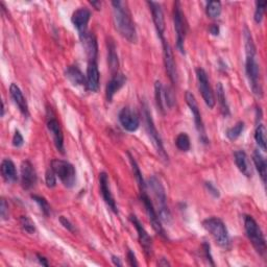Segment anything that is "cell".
<instances>
[{"label":"cell","instance_id":"obj_1","mask_svg":"<svg viewBox=\"0 0 267 267\" xmlns=\"http://www.w3.org/2000/svg\"><path fill=\"white\" fill-rule=\"evenodd\" d=\"M245 44V73L249 79L250 87L256 97L261 99L263 97V89L260 80V66L256 59V46L253 37L248 27H244L243 32Z\"/></svg>","mask_w":267,"mask_h":267},{"label":"cell","instance_id":"obj_2","mask_svg":"<svg viewBox=\"0 0 267 267\" xmlns=\"http://www.w3.org/2000/svg\"><path fill=\"white\" fill-rule=\"evenodd\" d=\"M113 19L117 32L131 43H137L138 36L135 23L133 21L132 14L129 9L128 3L125 1L115 0L112 1Z\"/></svg>","mask_w":267,"mask_h":267},{"label":"cell","instance_id":"obj_3","mask_svg":"<svg viewBox=\"0 0 267 267\" xmlns=\"http://www.w3.org/2000/svg\"><path fill=\"white\" fill-rule=\"evenodd\" d=\"M148 186L150 190L152 191L153 198H155L156 200L157 207H158L157 209L158 215L160 216L161 221L169 223L171 220V214H170V210L167 204V197H166L165 188H164L161 181L155 176L151 177L148 180Z\"/></svg>","mask_w":267,"mask_h":267},{"label":"cell","instance_id":"obj_4","mask_svg":"<svg viewBox=\"0 0 267 267\" xmlns=\"http://www.w3.org/2000/svg\"><path fill=\"white\" fill-rule=\"evenodd\" d=\"M202 227L207 232L211 234L220 248L224 250H229L231 248V239L229 232L225 227L224 222L218 217H209L202 221Z\"/></svg>","mask_w":267,"mask_h":267},{"label":"cell","instance_id":"obj_5","mask_svg":"<svg viewBox=\"0 0 267 267\" xmlns=\"http://www.w3.org/2000/svg\"><path fill=\"white\" fill-rule=\"evenodd\" d=\"M243 219H244V230L249 240L251 241L256 252L261 257H265L267 250L266 240L261 228L259 227V224L257 223V221L252 216H250V215H245Z\"/></svg>","mask_w":267,"mask_h":267},{"label":"cell","instance_id":"obj_6","mask_svg":"<svg viewBox=\"0 0 267 267\" xmlns=\"http://www.w3.org/2000/svg\"><path fill=\"white\" fill-rule=\"evenodd\" d=\"M51 168L57 174V177L67 188H73L76 184V170L72 164L64 160H53Z\"/></svg>","mask_w":267,"mask_h":267},{"label":"cell","instance_id":"obj_7","mask_svg":"<svg viewBox=\"0 0 267 267\" xmlns=\"http://www.w3.org/2000/svg\"><path fill=\"white\" fill-rule=\"evenodd\" d=\"M143 114H144V118H145L146 131H147L149 138L152 141L153 146L156 147V149H157V151L159 153V156L162 158V160L168 161V155H167L165 148H164L162 138H161L160 134H159V132H158L156 126H155V122H153L151 113L148 110V107L146 105L143 107Z\"/></svg>","mask_w":267,"mask_h":267},{"label":"cell","instance_id":"obj_8","mask_svg":"<svg viewBox=\"0 0 267 267\" xmlns=\"http://www.w3.org/2000/svg\"><path fill=\"white\" fill-rule=\"evenodd\" d=\"M173 24H174V30H176L177 34V48L179 49L181 54L185 55V40H186L187 24L180 2L174 3Z\"/></svg>","mask_w":267,"mask_h":267},{"label":"cell","instance_id":"obj_9","mask_svg":"<svg viewBox=\"0 0 267 267\" xmlns=\"http://www.w3.org/2000/svg\"><path fill=\"white\" fill-rule=\"evenodd\" d=\"M185 98H186L187 105H188V107L192 113V115H193L195 128H197V130H198L200 139L202 143L206 144V143H208L209 141H208V138L206 135V129H204V125H203V121L201 118V114H200V108L198 105V101H197V99H195V96L189 91L186 92Z\"/></svg>","mask_w":267,"mask_h":267},{"label":"cell","instance_id":"obj_10","mask_svg":"<svg viewBox=\"0 0 267 267\" xmlns=\"http://www.w3.org/2000/svg\"><path fill=\"white\" fill-rule=\"evenodd\" d=\"M140 200L143 203V206H144V208H145V211L147 213V216H148V219L151 223L152 229L155 230V232L158 235L162 236V237H164V238H166L167 236H166L165 231H164V229H163L162 221H161L159 215L157 213V210L155 209V207H153V203L150 200L147 193L146 192L140 193Z\"/></svg>","mask_w":267,"mask_h":267},{"label":"cell","instance_id":"obj_11","mask_svg":"<svg viewBox=\"0 0 267 267\" xmlns=\"http://www.w3.org/2000/svg\"><path fill=\"white\" fill-rule=\"evenodd\" d=\"M161 41H162V45H163L164 64H165L166 73L171 81V84L177 85L178 80H179V75H178V69H177L176 60H174L172 48L165 38H163Z\"/></svg>","mask_w":267,"mask_h":267},{"label":"cell","instance_id":"obj_12","mask_svg":"<svg viewBox=\"0 0 267 267\" xmlns=\"http://www.w3.org/2000/svg\"><path fill=\"white\" fill-rule=\"evenodd\" d=\"M197 77L199 81V89L200 91L202 99L210 109H213L215 107V96L211 88L207 72L202 68H198Z\"/></svg>","mask_w":267,"mask_h":267},{"label":"cell","instance_id":"obj_13","mask_svg":"<svg viewBox=\"0 0 267 267\" xmlns=\"http://www.w3.org/2000/svg\"><path fill=\"white\" fill-rule=\"evenodd\" d=\"M119 121L122 128L128 132H136L140 126V119L135 110L130 107H125L121 109L118 115Z\"/></svg>","mask_w":267,"mask_h":267},{"label":"cell","instance_id":"obj_14","mask_svg":"<svg viewBox=\"0 0 267 267\" xmlns=\"http://www.w3.org/2000/svg\"><path fill=\"white\" fill-rule=\"evenodd\" d=\"M129 219L134 224L135 229L137 230L139 242L142 246V249L144 250V253L146 254L147 257L151 256V254H152V239H151V237L148 235V233L146 232L144 227H143V224L140 222V220L137 218L136 215L131 214Z\"/></svg>","mask_w":267,"mask_h":267},{"label":"cell","instance_id":"obj_15","mask_svg":"<svg viewBox=\"0 0 267 267\" xmlns=\"http://www.w3.org/2000/svg\"><path fill=\"white\" fill-rule=\"evenodd\" d=\"M99 187H100V193L102 195V199H104L105 202L107 203V206L115 214H118L117 204L114 200V197H113V194H112V191L110 188L109 177L106 172L99 173Z\"/></svg>","mask_w":267,"mask_h":267},{"label":"cell","instance_id":"obj_16","mask_svg":"<svg viewBox=\"0 0 267 267\" xmlns=\"http://www.w3.org/2000/svg\"><path fill=\"white\" fill-rule=\"evenodd\" d=\"M91 18V12L87 7H80L72 14L71 21L74 27L77 29L79 37L85 35L88 32V23Z\"/></svg>","mask_w":267,"mask_h":267},{"label":"cell","instance_id":"obj_17","mask_svg":"<svg viewBox=\"0 0 267 267\" xmlns=\"http://www.w3.org/2000/svg\"><path fill=\"white\" fill-rule=\"evenodd\" d=\"M100 73L97 65V60L88 62L87 74H86V87L91 92H97L99 90Z\"/></svg>","mask_w":267,"mask_h":267},{"label":"cell","instance_id":"obj_18","mask_svg":"<svg viewBox=\"0 0 267 267\" xmlns=\"http://www.w3.org/2000/svg\"><path fill=\"white\" fill-rule=\"evenodd\" d=\"M147 4L149 5L150 12L152 15L153 24H155L156 30L158 33V36L162 40L164 37V33H165V18H164V13L160 3L155 1H147Z\"/></svg>","mask_w":267,"mask_h":267},{"label":"cell","instance_id":"obj_19","mask_svg":"<svg viewBox=\"0 0 267 267\" xmlns=\"http://www.w3.org/2000/svg\"><path fill=\"white\" fill-rule=\"evenodd\" d=\"M37 172L29 161H24L21 164V185L23 189H32L37 183Z\"/></svg>","mask_w":267,"mask_h":267},{"label":"cell","instance_id":"obj_20","mask_svg":"<svg viewBox=\"0 0 267 267\" xmlns=\"http://www.w3.org/2000/svg\"><path fill=\"white\" fill-rule=\"evenodd\" d=\"M127 80L128 78L123 73L118 72L116 74L112 75L111 79L108 81L107 88H106V97L109 102L113 100V98H114L117 92L127 84Z\"/></svg>","mask_w":267,"mask_h":267},{"label":"cell","instance_id":"obj_21","mask_svg":"<svg viewBox=\"0 0 267 267\" xmlns=\"http://www.w3.org/2000/svg\"><path fill=\"white\" fill-rule=\"evenodd\" d=\"M47 129L50 132L51 135L54 137L55 145L57 149L61 153H65V148H64V135L63 131L61 129L60 122L56 118H51L47 121Z\"/></svg>","mask_w":267,"mask_h":267},{"label":"cell","instance_id":"obj_22","mask_svg":"<svg viewBox=\"0 0 267 267\" xmlns=\"http://www.w3.org/2000/svg\"><path fill=\"white\" fill-rule=\"evenodd\" d=\"M80 38L81 43H83L84 49L86 50V55L88 57L89 61L97 60V54H98V45L97 40L93 33L87 32L85 35H83Z\"/></svg>","mask_w":267,"mask_h":267},{"label":"cell","instance_id":"obj_23","mask_svg":"<svg viewBox=\"0 0 267 267\" xmlns=\"http://www.w3.org/2000/svg\"><path fill=\"white\" fill-rule=\"evenodd\" d=\"M9 93H11V96L16 104V106L18 107L19 111L22 113L23 116L28 117L29 116V109H28L26 98L24 97L21 89H20L16 84L13 83L11 85V87H9Z\"/></svg>","mask_w":267,"mask_h":267},{"label":"cell","instance_id":"obj_24","mask_svg":"<svg viewBox=\"0 0 267 267\" xmlns=\"http://www.w3.org/2000/svg\"><path fill=\"white\" fill-rule=\"evenodd\" d=\"M234 160L235 164L239 171L245 176L246 178H251L252 177V167H251V163L249 160L248 155L244 150H237L234 153Z\"/></svg>","mask_w":267,"mask_h":267},{"label":"cell","instance_id":"obj_25","mask_svg":"<svg viewBox=\"0 0 267 267\" xmlns=\"http://www.w3.org/2000/svg\"><path fill=\"white\" fill-rule=\"evenodd\" d=\"M0 170H1V176L6 183H14L18 180L17 169L12 160L4 159L1 162V167H0Z\"/></svg>","mask_w":267,"mask_h":267},{"label":"cell","instance_id":"obj_26","mask_svg":"<svg viewBox=\"0 0 267 267\" xmlns=\"http://www.w3.org/2000/svg\"><path fill=\"white\" fill-rule=\"evenodd\" d=\"M65 74L73 86H86V75L77 66H69L65 71Z\"/></svg>","mask_w":267,"mask_h":267},{"label":"cell","instance_id":"obj_27","mask_svg":"<svg viewBox=\"0 0 267 267\" xmlns=\"http://www.w3.org/2000/svg\"><path fill=\"white\" fill-rule=\"evenodd\" d=\"M108 64L112 75L118 73V66H119L118 55L116 51V45L114 43V41L111 38L108 40Z\"/></svg>","mask_w":267,"mask_h":267},{"label":"cell","instance_id":"obj_28","mask_svg":"<svg viewBox=\"0 0 267 267\" xmlns=\"http://www.w3.org/2000/svg\"><path fill=\"white\" fill-rule=\"evenodd\" d=\"M253 161L255 166L257 168V171L259 172V176L263 182V184L266 183V176H267V165H266V161L264 157L262 156V153L256 149L253 153Z\"/></svg>","mask_w":267,"mask_h":267},{"label":"cell","instance_id":"obj_29","mask_svg":"<svg viewBox=\"0 0 267 267\" xmlns=\"http://www.w3.org/2000/svg\"><path fill=\"white\" fill-rule=\"evenodd\" d=\"M216 95H217V100L220 107V111L222 113L223 116H230L231 112H230V107L227 101V97H225V92L224 88L221 83H218L216 86Z\"/></svg>","mask_w":267,"mask_h":267},{"label":"cell","instance_id":"obj_30","mask_svg":"<svg viewBox=\"0 0 267 267\" xmlns=\"http://www.w3.org/2000/svg\"><path fill=\"white\" fill-rule=\"evenodd\" d=\"M128 156L130 158V162H131V165H132V169H133V172H134V176H135V178L137 180V183L139 185L140 193L146 192V184L144 182V179H143L142 172H141V170L139 168V165L137 164L136 160L134 159V157L131 155L130 152H128Z\"/></svg>","mask_w":267,"mask_h":267},{"label":"cell","instance_id":"obj_31","mask_svg":"<svg viewBox=\"0 0 267 267\" xmlns=\"http://www.w3.org/2000/svg\"><path fill=\"white\" fill-rule=\"evenodd\" d=\"M155 97L157 107L162 114H165V98H164V88L160 80H157L155 84Z\"/></svg>","mask_w":267,"mask_h":267},{"label":"cell","instance_id":"obj_32","mask_svg":"<svg viewBox=\"0 0 267 267\" xmlns=\"http://www.w3.org/2000/svg\"><path fill=\"white\" fill-rule=\"evenodd\" d=\"M255 140L257 144L263 150L266 151V129L263 123H258L255 131Z\"/></svg>","mask_w":267,"mask_h":267},{"label":"cell","instance_id":"obj_33","mask_svg":"<svg viewBox=\"0 0 267 267\" xmlns=\"http://www.w3.org/2000/svg\"><path fill=\"white\" fill-rule=\"evenodd\" d=\"M244 128H245L244 122L243 121H238L234 127L228 129L227 133H225V136H227L228 139L231 140V141L237 140L241 136V134L243 133Z\"/></svg>","mask_w":267,"mask_h":267},{"label":"cell","instance_id":"obj_34","mask_svg":"<svg viewBox=\"0 0 267 267\" xmlns=\"http://www.w3.org/2000/svg\"><path fill=\"white\" fill-rule=\"evenodd\" d=\"M222 6L219 1H210L206 6V14L211 19H217L221 15Z\"/></svg>","mask_w":267,"mask_h":267},{"label":"cell","instance_id":"obj_35","mask_svg":"<svg viewBox=\"0 0 267 267\" xmlns=\"http://www.w3.org/2000/svg\"><path fill=\"white\" fill-rule=\"evenodd\" d=\"M176 145L181 151H188L191 147L190 138L186 133H181L176 139Z\"/></svg>","mask_w":267,"mask_h":267},{"label":"cell","instance_id":"obj_36","mask_svg":"<svg viewBox=\"0 0 267 267\" xmlns=\"http://www.w3.org/2000/svg\"><path fill=\"white\" fill-rule=\"evenodd\" d=\"M32 199L34 201H36L39 204L41 211H42V213L45 215V216H49L51 213V209H50L48 201L43 197H40V195H36V194L32 195Z\"/></svg>","mask_w":267,"mask_h":267},{"label":"cell","instance_id":"obj_37","mask_svg":"<svg viewBox=\"0 0 267 267\" xmlns=\"http://www.w3.org/2000/svg\"><path fill=\"white\" fill-rule=\"evenodd\" d=\"M266 5H267L266 1H257L256 2V11H255V15H254V20L257 24H260L262 22Z\"/></svg>","mask_w":267,"mask_h":267},{"label":"cell","instance_id":"obj_38","mask_svg":"<svg viewBox=\"0 0 267 267\" xmlns=\"http://www.w3.org/2000/svg\"><path fill=\"white\" fill-rule=\"evenodd\" d=\"M20 224H21L22 229L28 234H34L36 232V225H35L34 221L30 219L28 216L20 217Z\"/></svg>","mask_w":267,"mask_h":267},{"label":"cell","instance_id":"obj_39","mask_svg":"<svg viewBox=\"0 0 267 267\" xmlns=\"http://www.w3.org/2000/svg\"><path fill=\"white\" fill-rule=\"evenodd\" d=\"M45 182L48 188H55L57 186V174L51 167L45 173Z\"/></svg>","mask_w":267,"mask_h":267},{"label":"cell","instance_id":"obj_40","mask_svg":"<svg viewBox=\"0 0 267 267\" xmlns=\"http://www.w3.org/2000/svg\"><path fill=\"white\" fill-rule=\"evenodd\" d=\"M164 98H165V106H167L168 108H171L174 105V101H176V97L173 95V91L170 88L164 90Z\"/></svg>","mask_w":267,"mask_h":267},{"label":"cell","instance_id":"obj_41","mask_svg":"<svg viewBox=\"0 0 267 267\" xmlns=\"http://www.w3.org/2000/svg\"><path fill=\"white\" fill-rule=\"evenodd\" d=\"M0 216H1L2 220H7L9 216L8 204L4 199H2L1 202H0Z\"/></svg>","mask_w":267,"mask_h":267},{"label":"cell","instance_id":"obj_42","mask_svg":"<svg viewBox=\"0 0 267 267\" xmlns=\"http://www.w3.org/2000/svg\"><path fill=\"white\" fill-rule=\"evenodd\" d=\"M24 144V138L22 136V134L20 133L18 130L15 131V134L13 136V145L17 148L21 147Z\"/></svg>","mask_w":267,"mask_h":267},{"label":"cell","instance_id":"obj_43","mask_svg":"<svg viewBox=\"0 0 267 267\" xmlns=\"http://www.w3.org/2000/svg\"><path fill=\"white\" fill-rule=\"evenodd\" d=\"M204 187H206V189L209 191L210 194H212L213 197L215 199H217L220 197V193H219V190L214 186V184L211 183V182H206L204 183Z\"/></svg>","mask_w":267,"mask_h":267},{"label":"cell","instance_id":"obj_44","mask_svg":"<svg viewBox=\"0 0 267 267\" xmlns=\"http://www.w3.org/2000/svg\"><path fill=\"white\" fill-rule=\"evenodd\" d=\"M60 222L62 223V225H63V227L65 228V229H67L68 231H70V232H75V229H74V225L72 224V223H71L66 217H64V216H61L60 217Z\"/></svg>","mask_w":267,"mask_h":267},{"label":"cell","instance_id":"obj_45","mask_svg":"<svg viewBox=\"0 0 267 267\" xmlns=\"http://www.w3.org/2000/svg\"><path fill=\"white\" fill-rule=\"evenodd\" d=\"M203 253H204V255H206V258H207V260H208V261H210V264L214 266L215 264H214V262H213V258H212V256H211V249H210V244H208V243H206V242L203 243Z\"/></svg>","mask_w":267,"mask_h":267},{"label":"cell","instance_id":"obj_46","mask_svg":"<svg viewBox=\"0 0 267 267\" xmlns=\"http://www.w3.org/2000/svg\"><path fill=\"white\" fill-rule=\"evenodd\" d=\"M128 260H129V264L131 266H138L139 265L138 262H137L135 254H134L131 250L128 251Z\"/></svg>","mask_w":267,"mask_h":267},{"label":"cell","instance_id":"obj_47","mask_svg":"<svg viewBox=\"0 0 267 267\" xmlns=\"http://www.w3.org/2000/svg\"><path fill=\"white\" fill-rule=\"evenodd\" d=\"M209 32L211 35L213 36H218L219 35V32H220V29H219V26L216 25V24H212L209 28Z\"/></svg>","mask_w":267,"mask_h":267},{"label":"cell","instance_id":"obj_48","mask_svg":"<svg viewBox=\"0 0 267 267\" xmlns=\"http://www.w3.org/2000/svg\"><path fill=\"white\" fill-rule=\"evenodd\" d=\"M37 258H38V261H39V263L41 264V265H43V266H49V264H48V261H47V259L45 258V257H43V256H41V255H37Z\"/></svg>","mask_w":267,"mask_h":267},{"label":"cell","instance_id":"obj_49","mask_svg":"<svg viewBox=\"0 0 267 267\" xmlns=\"http://www.w3.org/2000/svg\"><path fill=\"white\" fill-rule=\"evenodd\" d=\"M112 262H113V264L116 265V266H122V265H123L122 262H121L120 259H119V257L114 256V255L112 256Z\"/></svg>","mask_w":267,"mask_h":267},{"label":"cell","instance_id":"obj_50","mask_svg":"<svg viewBox=\"0 0 267 267\" xmlns=\"http://www.w3.org/2000/svg\"><path fill=\"white\" fill-rule=\"evenodd\" d=\"M158 265H159V266H164V267H166V266H170V263H169L165 258H162V259H160V261L158 262Z\"/></svg>","mask_w":267,"mask_h":267},{"label":"cell","instance_id":"obj_51","mask_svg":"<svg viewBox=\"0 0 267 267\" xmlns=\"http://www.w3.org/2000/svg\"><path fill=\"white\" fill-rule=\"evenodd\" d=\"M91 4L93 5V6H94V7L97 9V11H99L100 7H101V2H100V1H94V2H91Z\"/></svg>","mask_w":267,"mask_h":267},{"label":"cell","instance_id":"obj_52","mask_svg":"<svg viewBox=\"0 0 267 267\" xmlns=\"http://www.w3.org/2000/svg\"><path fill=\"white\" fill-rule=\"evenodd\" d=\"M4 116V102L2 101V107H1V117Z\"/></svg>","mask_w":267,"mask_h":267}]
</instances>
